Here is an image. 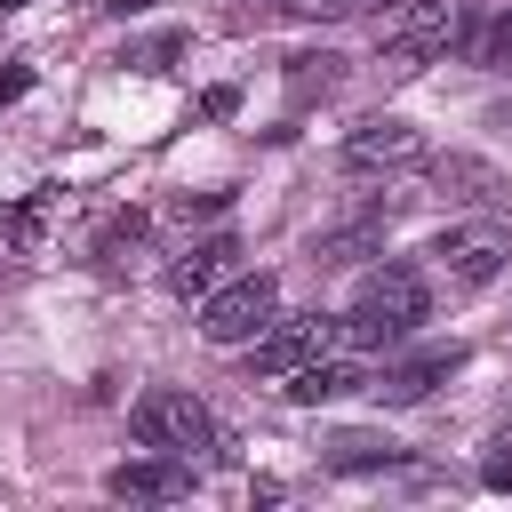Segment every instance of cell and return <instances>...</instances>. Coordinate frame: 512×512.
Segmentation results:
<instances>
[{
  "instance_id": "1",
  "label": "cell",
  "mask_w": 512,
  "mask_h": 512,
  "mask_svg": "<svg viewBox=\"0 0 512 512\" xmlns=\"http://www.w3.org/2000/svg\"><path fill=\"white\" fill-rule=\"evenodd\" d=\"M424 320H432L424 272H416V264H376V272L352 288V304L336 312V344H352V352H392V344H408Z\"/></svg>"
},
{
  "instance_id": "2",
  "label": "cell",
  "mask_w": 512,
  "mask_h": 512,
  "mask_svg": "<svg viewBox=\"0 0 512 512\" xmlns=\"http://www.w3.org/2000/svg\"><path fill=\"white\" fill-rule=\"evenodd\" d=\"M480 40V0H408L384 24V72H424L448 56H472Z\"/></svg>"
},
{
  "instance_id": "3",
  "label": "cell",
  "mask_w": 512,
  "mask_h": 512,
  "mask_svg": "<svg viewBox=\"0 0 512 512\" xmlns=\"http://www.w3.org/2000/svg\"><path fill=\"white\" fill-rule=\"evenodd\" d=\"M128 432H136V448H168V456H216V416L184 392V384H152V392H136V408H128Z\"/></svg>"
},
{
  "instance_id": "4",
  "label": "cell",
  "mask_w": 512,
  "mask_h": 512,
  "mask_svg": "<svg viewBox=\"0 0 512 512\" xmlns=\"http://www.w3.org/2000/svg\"><path fill=\"white\" fill-rule=\"evenodd\" d=\"M272 312H280V280L272 272H232L224 288L200 296V336L208 344H248V336L272 328Z\"/></svg>"
},
{
  "instance_id": "5",
  "label": "cell",
  "mask_w": 512,
  "mask_h": 512,
  "mask_svg": "<svg viewBox=\"0 0 512 512\" xmlns=\"http://www.w3.org/2000/svg\"><path fill=\"white\" fill-rule=\"evenodd\" d=\"M424 256L448 272V288H488V280L512 264V232H504V224H488V216H480V224H448Z\"/></svg>"
},
{
  "instance_id": "6",
  "label": "cell",
  "mask_w": 512,
  "mask_h": 512,
  "mask_svg": "<svg viewBox=\"0 0 512 512\" xmlns=\"http://www.w3.org/2000/svg\"><path fill=\"white\" fill-rule=\"evenodd\" d=\"M336 344V320L328 312H304V320H272L264 336H248V368L256 376H296L304 360H320Z\"/></svg>"
},
{
  "instance_id": "7",
  "label": "cell",
  "mask_w": 512,
  "mask_h": 512,
  "mask_svg": "<svg viewBox=\"0 0 512 512\" xmlns=\"http://www.w3.org/2000/svg\"><path fill=\"white\" fill-rule=\"evenodd\" d=\"M104 496H120V504H176V496H192V456L144 448V456L104 472Z\"/></svg>"
},
{
  "instance_id": "8",
  "label": "cell",
  "mask_w": 512,
  "mask_h": 512,
  "mask_svg": "<svg viewBox=\"0 0 512 512\" xmlns=\"http://www.w3.org/2000/svg\"><path fill=\"white\" fill-rule=\"evenodd\" d=\"M416 160H424V128H416V120L376 112V120H360V128L344 136V168H352V176H376V168H416Z\"/></svg>"
},
{
  "instance_id": "9",
  "label": "cell",
  "mask_w": 512,
  "mask_h": 512,
  "mask_svg": "<svg viewBox=\"0 0 512 512\" xmlns=\"http://www.w3.org/2000/svg\"><path fill=\"white\" fill-rule=\"evenodd\" d=\"M456 368H464V344H424V352L392 360L384 376H368V392H376L384 408H416V400H432V392H440Z\"/></svg>"
},
{
  "instance_id": "10",
  "label": "cell",
  "mask_w": 512,
  "mask_h": 512,
  "mask_svg": "<svg viewBox=\"0 0 512 512\" xmlns=\"http://www.w3.org/2000/svg\"><path fill=\"white\" fill-rule=\"evenodd\" d=\"M232 264H240V240H232V232H208V240H192V248L168 264V288L192 304V296L224 288V280H232Z\"/></svg>"
},
{
  "instance_id": "11",
  "label": "cell",
  "mask_w": 512,
  "mask_h": 512,
  "mask_svg": "<svg viewBox=\"0 0 512 512\" xmlns=\"http://www.w3.org/2000/svg\"><path fill=\"white\" fill-rule=\"evenodd\" d=\"M360 384H368L360 360H328V352H320V360H304V368L288 376V400H296V408H320V400H344V392H360Z\"/></svg>"
},
{
  "instance_id": "12",
  "label": "cell",
  "mask_w": 512,
  "mask_h": 512,
  "mask_svg": "<svg viewBox=\"0 0 512 512\" xmlns=\"http://www.w3.org/2000/svg\"><path fill=\"white\" fill-rule=\"evenodd\" d=\"M392 464H408L400 440H376V432H344V440H328V472H392Z\"/></svg>"
},
{
  "instance_id": "13",
  "label": "cell",
  "mask_w": 512,
  "mask_h": 512,
  "mask_svg": "<svg viewBox=\"0 0 512 512\" xmlns=\"http://www.w3.org/2000/svg\"><path fill=\"white\" fill-rule=\"evenodd\" d=\"M240 16H304V24H344V16H368L384 0H232Z\"/></svg>"
},
{
  "instance_id": "14",
  "label": "cell",
  "mask_w": 512,
  "mask_h": 512,
  "mask_svg": "<svg viewBox=\"0 0 512 512\" xmlns=\"http://www.w3.org/2000/svg\"><path fill=\"white\" fill-rule=\"evenodd\" d=\"M376 240H384V224L360 216V224H344V232H320V240H312V264H328V272H336V264H360Z\"/></svg>"
},
{
  "instance_id": "15",
  "label": "cell",
  "mask_w": 512,
  "mask_h": 512,
  "mask_svg": "<svg viewBox=\"0 0 512 512\" xmlns=\"http://www.w3.org/2000/svg\"><path fill=\"white\" fill-rule=\"evenodd\" d=\"M472 64H480V72H512V8L480 24V40H472Z\"/></svg>"
},
{
  "instance_id": "16",
  "label": "cell",
  "mask_w": 512,
  "mask_h": 512,
  "mask_svg": "<svg viewBox=\"0 0 512 512\" xmlns=\"http://www.w3.org/2000/svg\"><path fill=\"white\" fill-rule=\"evenodd\" d=\"M168 56H184V32H160V40L120 48V72H168Z\"/></svg>"
},
{
  "instance_id": "17",
  "label": "cell",
  "mask_w": 512,
  "mask_h": 512,
  "mask_svg": "<svg viewBox=\"0 0 512 512\" xmlns=\"http://www.w3.org/2000/svg\"><path fill=\"white\" fill-rule=\"evenodd\" d=\"M336 64H344V56H328V48L312 56V48H304V56H288V88H296V96H312V88H336Z\"/></svg>"
},
{
  "instance_id": "18",
  "label": "cell",
  "mask_w": 512,
  "mask_h": 512,
  "mask_svg": "<svg viewBox=\"0 0 512 512\" xmlns=\"http://www.w3.org/2000/svg\"><path fill=\"white\" fill-rule=\"evenodd\" d=\"M480 488L512 496V424H504V432H488V448H480Z\"/></svg>"
},
{
  "instance_id": "19",
  "label": "cell",
  "mask_w": 512,
  "mask_h": 512,
  "mask_svg": "<svg viewBox=\"0 0 512 512\" xmlns=\"http://www.w3.org/2000/svg\"><path fill=\"white\" fill-rule=\"evenodd\" d=\"M136 240H144V216H112V224H104V240H96V256H104V264H120V248H136Z\"/></svg>"
},
{
  "instance_id": "20",
  "label": "cell",
  "mask_w": 512,
  "mask_h": 512,
  "mask_svg": "<svg viewBox=\"0 0 512 512\" xmlns=\"http://www.w3.org/2000/svg\"><path fill=\"white\" fill-rule=\"evenodd\" d=\"M224 200H232V192H184L176 216H224Z\"/></svg>"
},
{
  "instance_id": "21",
  "label": "cell",
  "mask_w": 512,
  "mask_h": 512,
  "mask_svg": "<svg viewBox=\"0 0 512 512\" xmlns=\"http://www.w3.org/2000/svg\"><path fill=\"white\" fill-rule=\"evenodd\" d=\"M24 88H32V72H24V64H0V104H8V96H24Z\"/></svg>"
},
{
  "instance_id": "22",
  "label": "cell",
  "mask_w": 512,
  "mask_h": 512,
  "mask_svg": "<svg viewBox=\"0 0 512 512\" xmlns=\"http://www.w3.org/2000/svg\"><path fill=\"white\" fill-rule=\"evenodd\" d=\"M152 0H104V16H144Z\"/></svg>"
},
{
  "instance_id": "23",
  "label": "cell",
  "mask_w": 512,
  "mask_h": 512,
  "mask_svg": "<svg viewBox=\"0 0 512 512\" xmlns=\"http://www.w3.org/2000/svg\"><path fill=\"white\" fill-rule=\"evenodd\" d=\"M8 8H32V0H0V16H8Z\"/></svg>"
}]
</instances>
